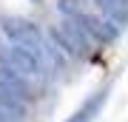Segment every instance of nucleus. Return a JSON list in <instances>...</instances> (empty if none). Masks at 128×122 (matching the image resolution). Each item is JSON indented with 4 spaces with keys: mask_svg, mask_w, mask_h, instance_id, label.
<instances>
[{
    "mask_svg": "<svg viewBox=\"0 0 128 122\" xmlns=\"http://www.w3.org/2000/svg\"><path fill=\"white\" fill-rule=\"evenodd\" d=\"M0 28L3 34L9 37V45H17V48H26L40 60L43 65H57V51L46 43V37L40 34V28L34 26L32 20H23V17H3L0 20Z\"/></svg>",
    "mask_w": 128,
    "mask_h": 122,
    "instance_id": "f257e3e1",
    "label": "nucleus"
},
{
    "mask_svg": "<svg viewBox=\"0 0 128 122\" xmlns=\"http://www.w3.org/2000/svg\"><path fill=\"white\" fill-rule=\"evenodd\" d=\"M0 68L17 74V77H23V80H34V77H40V74L46 71V65H43L32 51L17 48V45H3V48H0Z\"/></svg>",
    "mask_w": 128,
    "mask_h": 122,
    "instance_id": "f03ea898",
    "label": "nucleus"
},
{
    "mask_svg": "<svg viewBox=\"0 0 128 122\" xmlns=\"http://www.w3.org/2000/svg\"><path fill=\"white\" fill-rule=\"evenodd\" d=\"M51 40L57 43V48L60 51H66V54H74V57H88V43L86 37L80 34V28L74 26L71 20H66V23H60V26L51 28Z\"/></svg>",
    "mask_w": 128,
    "mask_h": 122,
    "instance_id": "7ed1b4c3",
    "label": "nucleus"
},
{
    "mask_svg": "<svg viewBox=\"0 0 128 122\" xmlns=\"http://www.w3.org/2000/svg\"><path fill=\"white\" fill-rule=\"evenodd\" d=\"M0 94L14 97V100L23 102L26 97H32V88H28V80L17 77V74H12V71H6V68H0Z\"/></svg>",
    "mask_w": 128,
    "mask_h": 122,
    "instance_id": "20e7f679",
    "label": "nucleus"
},
{
    "mask_svg": "<svg viewBox=\"0 0 128 122\" xmlns=\"http://www.w3.org/2000/svg\"><path fill=\"white\" fill-rule=\"evenodd\" d=\"M94 3L105 14V23H111L114 28L128 23V0H94Z\"/></svg>",
    "mask_w": 128,
    "mask_h": 122,
    "instance_id": "39448f33",
    "label": "nucleus"
},
{
    "mask_svg": "<svg viewBox=\"0 0 128 122\" xmlns=\"http://www.w3.org/2000/svg\"><path fill=\"white\" fill-rule=\"evenodd\" d=\"M105 97H108V88H102V91H97L94 97H88L86 102L80 105L77 111L71 114L66 122H91L97 114H100V108H102V102H105Z\"/></svg>",
    "mask_w": 128,
    "mask_h": 122,
    "instance_id": "423d86ee",
    "label": "nucleus"
},
{
    "mask_svg": "<svg viewBox=\"0 0 128 122\" xmlns=\"http://www.w3.org/2000/svg\"><path fill=\"white\" fill-rule=\"evenodd\" d=\"M26 114V105L14 97H6L0 94V122H12V119H20Z\"/></svg>",
    "mask_w": 128,
    "mask_h": 122,
    "instance_id": "0eeeda50",
    "label": "nucleus"
},
{
    "mask_svg": "<svg viewBox=\"0 0 128 122\" xmlns=\"http://www.w3.org/2000/svg\"><path fill=\"white\" fill-rule=\"evenodd\" d=\"M57 6L66 14V20H77L82 14H88L86 11V0H57Z\"/></svg>",
    "mask_w": 128,
    "mask_h": 122,
    "instance_id": "6e6552de",
    "label": "nucleus"
},
{
    "mask_svg": "<svg viewBox=\"0 0 128 122\" xmlns=\"http://www.w3.org/2000/svg\"><path fill=\"white\" fill-rule=\"evenodd\" d=\"M34 3H40V0H34Z\"/></svg>",
    "mask_w": 128,
    "mask_h": 122,
    "instance_id": "1a4fd4ad",
    "label": "nucleus"
}]
</instances>
